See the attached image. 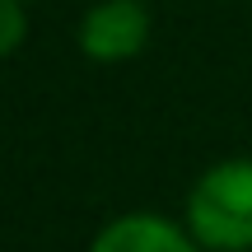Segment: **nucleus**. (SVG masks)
Returning <instances> with one entry per match:
<instances>
[{"label":"nucleus","mask_w":252,"mask_h":252,"mask_svg":"<svg viewBox=\"0 0 252 252\" xmlns=\"http://www.w3.org/2000/svg\"><path fill=\"white\" fill-rule=\"evenodd\" d=\"M182 224L206 252H252V159H220L187 187Z\"/></svg>","instance_id":"f257e3e1"},{"label":"nucleus","mask_w":252,"mask_h":252,"mask_svg":"<svg viewBox=\"0 0 252 252\" xmlns=\"http://www.w3.org/2000/svg\"><path fill=\"white\" fill-rule=\"evenodd\" d=\"M154 19L145 9V0H98L80 14L75 42L94 65H122L150 47Z\"/></svg>","instance_id":"f03ea898"},{"label":"nucleus","mask_w":252,"mask_h":252,"mask_svg":"<svg viewBox=\"0 0 252 252\" xmlns=\"http://www.w3.org/2000/svg\"><path fill=\"white\" fill-rule=\"evenodd\" d=\"M89 252H206V248L187 234V224H173L154 210H126L94 234Z\"/></svg>","instance_id":"7ed1b4c3"},{"label":"nucleus","mask_w":252,"mask_h":252,"mask_svg":"<svg viewBox=\"0 0 252 252\" xmlns=\"http://www.w3.org/2000/svg\"><path fill=\"white\" fill-rule=\"evenodd\" d=\"M28 37V14H24V0H0V61L14 56Z\"/></svg>","instance_id":"20e7f679"}]
</instances>
